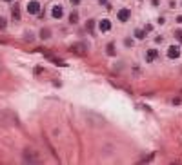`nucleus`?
<instances>
[{"instance_id":"f257e3e1","label":"nucleus","mask_w":182,"mask_h":165,"mask_svg":"<svg viewBox=\"0 0 182 165\" xmlns=\"http://www.w3.org/2000/svg\"><path fill=\"white\" fill-rule=\"evenodd\" d=\"M84 116L88 118V122H93V125H104V118L102 116H98V114H95V113H84Z\"/></svg>"},{"instance_id":"f03ea898","label":"nucleus","mask_w":182,"mask_h":165,"mask_svg":"<svg viewBox=\"0 0 182 165\" xmlns=\"http://www.w3.org/2000/svg\"><path fill=\"white\" fill-rule=\"evenodd\" d=\"M117 18H118L122 24H126V22H129V18H131V11H129L128 7H122V9L117 13Z\"/></svg>"},{"instance_id":"7ed1b4c3","label":"nucleus","mask_w":182,"mask_h":165,"mask_svg":"<svg viewBox=\"0 0 182 165\" xmlns=\"http://www.w3.org/2000/svg\"><path fill=\"white\" fill-rule=\"evenodd\" d=\"M24 162H26V163H38L40 158H38L35 153H31V151H24Z\"/></svg>"},{"instance_id":"20e7f679","label":"nucleus","mask_w":182,"mask_h":165,"mask_svg":"<svg viewBox=\"0 0 182 165\" xmlns=\"http://www.w3.org/2000/svg\"><path fill=\"white\" fill-rule=\"evenodd\" d=\"M27 13H29V15H38V13H40V4H38L36 0H31V2L27 4Z\"/></svg>"},{"instance_id":"39448f33","label":"nucleus","mask_w":182,"mask_h":165,"mask_svg":"<svg viewBox=\"0 0 182 165\" xmlns=\"http://www.w3.org/2000/svg\"><path fill=\"white\" fill-rule=\"evenodd\" d=\"M51 16H53V18H57V20H58V18H62V16H64V7H62L60 4L53 5V9H51Z\"/></svg>"},{"instance_id":"423d86ee","label":"nucleus","mask_w":182,"mask_h":165,"mask_svg":"<svg viewBox=\"0 0 182 165\" xmlns=\"http://www.w3.org/2000/svg\"><path fill=\"white\" fill-rule=\"evenodd\" d=\"M168 56H170L171 60L179 58V56H180V47H179V45H171V47L168 49Z\"/></svg>"},{"instance_id":"0eeeda50","label":"nucleus","mask_w":182,"mask_h":165,"mask_svg":"<svg viewBox=\"0 0 182 165\" xmlns=\"http://www.w3.org/2000/svg\"><path fill=\"white\" fill-rule=\"evenodd\" d=\"M157 56H159L157 49H148V51H146V62H155Z\"/></svg>"},{"instance_id":"6e6552de","label":"nucleus","mask_w":182,"mask_h":165,"mask_svg":"<svg viewBox=\"0 0 182 165\" xmlns=\"http://www.w3.org/2000/svg\"><path fill=\"white\" fill-rule=\"evenodd\" d=\"M71 49H73L75 53H80V54H84V53L88 51V45H86V44H82V42H78V44H75Z\"/></svg>"},{"instance_id":"1a4fd4ad","label":"nucleus","mask_w":182,"mask_h":165,"mask_svg":"<svg viewBox=\"0 0 182 165\" xmlns=\"http://www.w3.org/2000/svg\"><path fill=\"white\" fill-rule=\"evenodd\" d=\"M109 29H111V22H109L108 18L100 20V31H102V33H108Z\"/></svg>"},{"instance_id":"9d476101","label":"nucleus","mask_w":182,"mask_h":165,"mask_svg":"<svg viewBox=\"0 0 182 165\" xmlns=\"http://www.w3.org/2000/svg\"><path fill=\"white\" fill-rule=\"evenodd\" d=\"M135 36H137L139 40H144V38H146V31H142V29H135Z\"/></svg>"},{"instance_id":"9b49d317","label":"nucleus","mask_w":182,"mask_h":165,"mask_svg":"<svg viewBox=\"0 0 182 165\" xmlns=\"http://www.w3.org/2000/svg\"><path fill=\"white\" fill-rule=\"evenodd\" d=\"M106 51H108V54H109V56H115V53H117V51H115V44H108Z\"/></svg>"},{"instance_id":"f8f14e48","label":"nucleus","mask_w":182,"mask_h":165,"mask_svg":"<svg viewBox=\"0 0 182 165\" xmlns=\"http://www.w3.org/2000/svg\"><path fill=\"white\" fill-rule=\"evenodd\" d=\"M77 20H78V13L73 11V13L69 15V22H71V24H77Z\"/></svg>"},{"instance_id":"ddd939ff","label":"nucleus","mask_w":182,"mask_h":165,"mask_svg":"<svg viewBox=\"0 0 182 165\" xmlns=\"http://www.w3.org/2000/svg\"><path fill=\"white\" fill-rule=\"evenodd\" d=\"M86 29H88L89 33H93V29H95V20H88V24H86Z\"/></svg>"},{"instance_id":"4468645a","label":"nucleus","mask_w":182,"mask_h":165,"mask_svg":"<svg viewBox=\"0 0 182 165\" xmlns=\"http://www.w3.org/2000/svg\"><path fill=\"white\" fill-rule=\"evenodd\" d=\"M49 36H51V31H49V29H42V31H40V38L46 40V38H49Z\"/></svg>"},{"instance_id":"2eb2a0df","label":"nucleus","mask_w":182,"mask_h":165,"mask_svg":"<svg viewBox=\"0 0 182 165\" xmlns=\"http://www.w3.org/2000/svg\"><path fill=\"white\" fill-rule=\"evenodd\" d=\"M13 18H15V20H20V9H18L16 5L13 7Z\"/></svg>"},{"instance_id":"dca6fc26","label":"nucleus","mask_w":182,"mask_h":165,"mask_svg":"<svg viewBox=\"0 0 182 165\" xmlns=\"http://www.w3.org/2000/svg\"><path fill=\"white\" fill-rule=\"evenodd\" d=\"M5 27H7V20L4 16H0V31H4Z\"/></svg>"},{"instance_id":"f3484780","label":"nucleus","mask_w":182,"mask_h":165,"mask_svg":"<svg viewBox=\"0 0 182 165\" xmlns=\"http://www.w3.org/2000/svg\"><path fill=\"white\" fill-rule=\"evenodd\" d=\"M175 36H177V40H180V42H182V31H177Z\"/></svg>"},{"instance_id":"a211bd4d","label":"nucleus","mask_w":182,"mask_h":165,"mask_svg":"<svg viewBox=\"0 0 182 165\" xmlns=\"http://www.w3.org/2000/svg\"><path fill=\"white\" fill-rule=\"evenodd\" d=\"M69 2H71L73 5H78V4H80V0H69Z\"/></svg>"},{"instance_id":"6ab92c4d","label":"nucleus","mask_w":182,"mask_h":165,"mask_svg":"<svg viewBox=\"0 0 182 165\" xmlns=\"http://www.w3.org/2000/svg\"><path fill=\"white\" fill-rule=\"evenodd\" d=\"M98 2H100V4H108V0H98Z\"/></svg>"},{"instance_id":"aec40b11","label":"nucleus","mask_w":182,"mask_h":165,"mask_svg":"<svg viewBox=\"0 0 182 165\" xmlns=\"http://www.w3.org/2000/svg\"><path fill=\"white\" fill-rule=\"evenodd\" d=\"M5 2H9V0H5Z\"/></svg>"}]
</instances>
